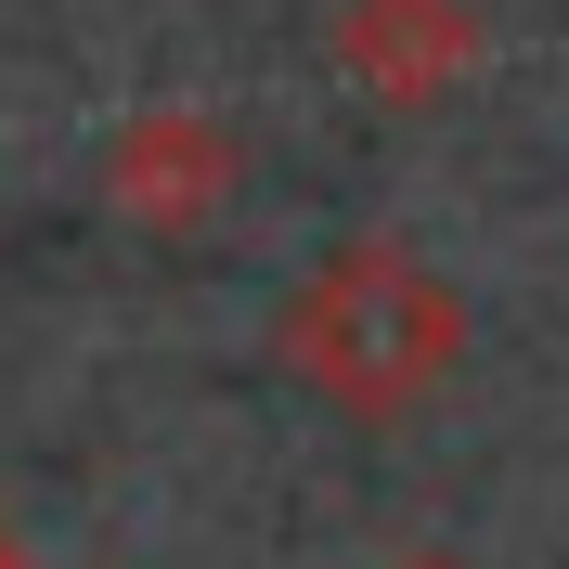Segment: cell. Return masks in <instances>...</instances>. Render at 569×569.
Segmentation results:
<instances>
[{
  "label": "cell",
  "mask_w": 569,
  "mask_h": 569,
  "mask_svg": "<svg viewBox=\"0 0 569 569\" xmlns=\"http://www.w3.org/2000/svg\"><path fill=\"white\" fill-rule=\"evenodd\" d=\"M272 350H284V376H298L323 415L401 427L415 401L453 389V362H466V298L427 272L401 233H350L337 259H311V272L284 284Z\"/></svg>",
  "instance_id": "cell-1"
},
{
  "label": "cell",
  "mask_w": 569,
  "mask_h": 569,
  "mask_svg": "<svg viewBox=\"0 0 569 569\" xmlns=\"http://www.w3.org/2000/svg\"><path fill=\"white\" fill-rule=\"evenodd\" d=\"M401 569H466V557H401Z\"/></svg>",
  "instance_id": "cell-4"
},
{
  "label": "cell",
  "mask_w": 569,
  "mask_h": 569,
  "mask_svg": "<svg viewBox=\"0 0 569 569\" xmlns=\"http://www.w3.org/2000/svg\"><path fill=\"white\" fill-rule=\"evenodd\" d=\"M0 569H27V557H13V531H0Z\"/></svg>",
  "instance_id": "cell-5"
},
{
  "label": "cell",
  "mask_w": 569,
  "mask_h": 569,
  "mask_svg": "<svg viewBox=\"0 0 569 569\" xmlns=\"http://www.w3.org/2000/svg\"><path fill=\"white\" fill-rule=\"evenodd\" d=\"M247 194V130L208 104H142L104 130V208L142 233H208L220 208Z\"/></svg>",
  "instance_id": "cell-2"
},
{
  "label": "cell",
  "mask_w": 569,
  "mask_h": 569,
  "mask_svg": "<svg viewBox=\"0 0 569 569\" xmlns=\"http://www.w3.org/2000/svg\"><path fill=\"white\" fill-rule=\"evenodd\" d=\"M337 66L401 117L453 104L466 78H479V0H350L337 13Z\"/></svg>",
  "instance_id": "cell-3"
}]
</instances>
